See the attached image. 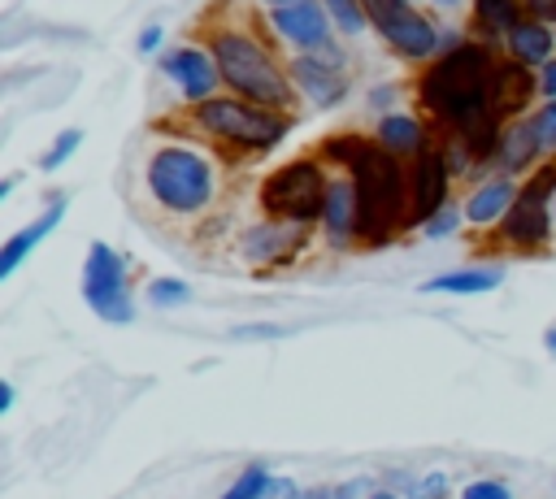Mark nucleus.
Instances as JSON below:
<instances>
[{"mask_svg":"<svg viewBox=\"0 0 556 499\" xmlns=\"http://www.w3.org/2000/svg\"><path fill=\"white\" fill-rule=\"evenodd\" d=\"M491 87H495V56L482 43H460V48L434 56L426 65V74L417 78L421 108L434 113L439 121H447L456 130V143H465V152L473 161L495 156L500 135H504Z\"/></svg>","mask_w":556,"mask_h":499,"instance_id":"1","label":"nucleus"},{"mask_svg":"<svg viewBox=\"0 0 556 499\" xmlns=\"http://www.w3.org/2000/svg\"><path fill=\"white\" fill-rule=\"evenodd\" d=\"M339 169L352 174L356 200H361V243L378 247L387 243L400 226H408V169L400 165L395 152H387L378 139L361 135H330L321 148Z\"/></svg>","mask_w":556,"mask_h":499,"instance_id":"2","label":"nucleus"},{"mask_svg":"<svg viewBox=\"0 0 556 499\" xmlns=\"http://www.w3.org/2000/svg\"><path fill=\"white\" fill-rule=\"evenodd\" d=\"M208 52H213V61L222 69V82L235 95H243L252 104H265V108H278V113H287L295 104L291 69H282L274 61V52L261 39H252L248 30H230V26L213 30Z\"/></svg>","mask_w":556,"mask_h":499,"instance_id":"3","label":"nucleus"},{"mask_svg":"<svg viewBox=\"0 0 556 499\" xmlns=\"http://www.w3.org/2000/svg\"><path fill=\"white\" fill-rule=\"evenodd\" d=\"M143 182H148V195L165 213H178V217H191V213L208 208L213 195H217V169H213V161L204 152L187 148V143L156 148L148 156Z\"/></svg>","mask_w":556,"mask_h":499,"instance_id":"4","label":"nucleus"},{"mask_svg":"<svg viewBox=\"0 0 556 499\" xmlns=\"http://www.w3.org/2000/svg\"><path fill=\"white\" fill-rule=\"evenodd\" d=\"M191 117L204 135H213L217 143H230L239 152H269L287 139L291 117L265 104H252L243 95H208L200 104H191Z\"/></svg>","mask_w":556,"mask_h":499,"instance_id":"5","label":"nucleus"},{"mask_svg":"<svg viewBox=\"0 0 556 499\" xmlns=\"http://www.w3.org/2000/svg\"><path fill=\"white\" fill-rule=\"evenodd\" d=\"M326 187H330V178H326L321 161L300 156V161L278 165L261 182V208H265V217H278V221H291V226H308V221H321Z\"/></svg>","mask_w":556,"mask_h":499,"instance_id":"6","label":"nucleus"},{"mask_svg":"<svg viewBox=\"0 0 556 499\" xmlns=\"http://www.w3.org/2000/svg\"><path fill=\"white\" fill-rule=\"evenodd\" d=\"M83 299L109 325H130L135 321V295H130L126 256L104 239H96L87 247V256H83Z\"/></svg>","mask_w":556,"mask_h":499,"instance_id":"7","label":"nucleus"},{"mask_svg":"<svg viewBox=\"0 0 556 499\" xmlns=\"http://www.w3.org/2000/svg\"><path fill=\"white\" fill-rule=\"evenodd\" d=\"M552 200H556V161L543 165V169H534V174L521 182V191H517L508 217L500 221V239H504L508 247H517V252L543 247V243L552 239V226H556Z\"/></svg>","mask_w":556,"mask_h":499,"instance_id":"8","label":"nucleus"},{"mask_svg":"<svg viewBox=\"0 0 556 499\" xmlns=\"http://www.w3.org/2000/svg\"><path fill=\"white\" fill-rule=\"evenodd\" d=\"M369 22L378 26V35L404 56V61H430L439 52V30L430 17L417 13L413 0H365Z\"/></svg>","mask_w":556,"mask_h":499,"instance_id":"9","label":"nucleus"},{"mask_svg":"<svg viewBox=\"0 0 556 499\" xmlns=\"http://www.w3.org/2000/svg\"><path fill=\"white\" fill-rule=\"evenodd\" d=\"M452 161L447 152H417V161L408 165V226H426L443 204H447V187H452Z\"/></svg>","mask_w":556,"mask_h":499,"instance_id":"10","label":"nucleus"},{"mask_svg":"<svg viewBox=\"0 0 556 499\" xmlns=\"http://www.w3.org/2000/svg\"><path fill=\"white\" fill-rule=\"evenodd\" d=\"M269 26H274L278 39H287V43H295V48H304V52H326V48H334V43H330L334 22H330V13H326L321 0H291V4H282V9H269Z\"/></svg>","mask_w":556,"mask_h":499,"instance_id":"11","label":"nucleus"},{"mask_svg":"<svg viewBox=\"0 0 556 499\" xmlns=\"http://www.w3.org/2000/svg\"><path fill=\"white\" fill-rule=\"evenodd\" d=\"M161 69H165V78H169V82L182 91V100H187V104L208 100V95H213V87L222 82V69H217L213 52L191 48V43L169 48V52L161 56Z\"/></svg>","mask_w":556,"mask_h":499,"instance_id":"12","label":"nucleus"},{"mask_svg":"<svg viewBox=\"0 0 556 499\" xmlns=\"http://www.w3.org/2000/svg\"><path fill=\"white\" fill-rule=\"evenodd\" d=\"M291 82H295L308 100H317V104H334V100L343 95V87H348V82H343V69H339L334 48L295 56V61H291Z\"/></svg>","mask_w":556,"mask_h":499,"instance_id":"13","label":"nucleus"},{"mask_svg":"<svg viewBox=\"0 0 556 499\" xmlns=\"http://www.w3.org/2000/svg\"><path fill=\"white\" fill-rule=\"evenodd\" d=\"M321 226H326L330 247H343V243H352V239L361 234V200H356L352 174L330 178V187H326V208H321Z\"/></svg>","mask_w":556,"mask_h":499,"instance_id":"14","label":"nucleus"},{"mask_svg":"<svg viewBox=\"0 0 556 499\" xmlns=\"http://www.w3.org/2000/svg\"><path fill=\"white\" fill-rule=\"evenodd\" d=\"M61 217H65V195H52L48 200V208L35 217V221H26L13 239H4V247H0V278H9V273H17V265L61 226Z\"/></svg>","mask_w":556,"mask_h":499,"instance_id":"15","label":"nucleus"},{"mask_svg":"<svg viewBox=\"0 0 556 499\" xmlns=\"http://www.w3.org/2000/svg\"><path fill=\"white\" fill-rule=\"evenodd\" d=\"M304 226H291V221H278V217H269V221H261V226H252L248 234H243V256L252 260V265H282L295 247H300V234Z\"/></svg>","mask_w":556,"mask_h":499,"instance_id":"16","label":"nucleus"},{"mask_svg":"<svg viewBox=\"0 0 556 499\" xmlns=\"http://www.w3.org/2000/svg\"><path fill=\"white\" fill-rule=\"evenodd\" d=\"M534 87H539V82H534L530 65H521L517 56H513V61H495V87H491V100H495L500 121L513 117V113H521V108L530 104Z\"/></svg>","mask_w":556,"mask_h":499,"instance_id":"17","label":"nucleus"},{"mask_svg":"<svg viewBox=\"0 0 556 499\" xmlns=\"http://www.w3.org/2000/svg\"><path fill=\"white\" fill-rule=\"evenodd\" d=\"M504 282L500 265H469V269H443L434 278L421 282L426 295H486Z\"/></svg>","mask_w":556,"mask_h":499,"instance_id":"18","label":"nucleus"},{"mask_svg":"<svg viewBox=\"0 0 556 499\" xmlns=\"http://www.w3.org/2000/svg\"><path fill=\"white\" fill-rule=\"evenodd\" d=\"M513 200H517V187L508 182V178H491V182H482L469 200H465V221L469 226H500L504 217H508V208H513Z\"/></svg>","mask_w":556,"mask_h":499,"instance_id":"19","label":"nucleus"},{"mask_svg":"<svg viewBox=\"0 0 556 499\" xmlns=\"http://www.w3.org/2000/svg\"><path fill=\"white\" fill-rule=\"evenodd\" d=\"M508 52H513L521 65H547L552 52H556V35L547 30V22L521 17V22L508 30Z\"/></svg>","mask_w":556,"mask_h":499,"instance_id":"20","label":"nucleus"},{"mask_svg":"<svg viewBox=\"0 0 556 499\" xmlns=\"http://www.w3.org/2000/svg\"><path fill=\"white\" fill-rule=\"evenodd\" d=\"M543 148H539V135H534V126L530 121H513V126H504V135H500V148H495V165L504 169V174H521L534 156H539Z\"/></svg>","mask_w":556,"mask_h":499,"instance_id":"21","label":"nucleus"},{"mask_svg":"<svg viewBox=\"0 0 556 499\" xmlns=\"http://www.w3.org/2000/svg\"><path fill=\"white\" fill-rule=\"evenodd\" d=\"M378 143L395 156H417V152H426V126L408 113H387L378 121Z\"/></svg>","mask_w":556,"mask_h":499,"instance_id":"22","label":"nucleus"},{"mask_svg":"<svg viewBox=\"0 0 556 499\" xmlns=\"http://www.w3.org/2000/svg\"><path fill=\"white\" fill-rule=\"evenodd\" d=\"M473 13L486 35H508L521 22V0H473Z\"/></svg>","mask_w":556,"mask_h":499,"instance_id":"23","label":"nucleus"},{"mask_svg":"<svg viewBox=\"0 0 556 499\" xmlns=\"http://www.w3.org/2000/svg\"><path fill=\"white\" fill-rule=\"evenodd\" d=\"M269 486H274V473L265 464H248L217 499H269Z\"/></svg>","mask_w":556,"mask_h":499,"instance_id":"24","label":"nucleus"},{"mask_svg":"<svg viewBox=\"0 0 556 499\" xmlns=\"http://www.w3.org/2000/svg\"><path fill=\"white\" fill-rule=\"evenodd\" d=\"M321 4H326V13H330L334 30H343V35H361V30L369 26L365 0H321Z\"/></svg>","mask_w":556,"mask_h":499,"instance_id":"25","label":"nucleus"},{"mask_svg":"<svg viewBox=\"0 0 556 499\" xmlns=\"http://www.w3.org/2000/svg\"><path fill=\"white\" fill-rule=\"evenodd\" d=\"M143 299H148L152 308H182V304L191 299V286H187L182 278H152L148 291H143Z\"/></svg>","mask_w":556,"mask_h":499,"instance_id":"26","label":"nucleus"},{"mask_svg":"<svg viewBox=\"0 0 556 499\" xmlns=\"http://www.w3.org/2000/svg\"><path fill=\"white\" fill-rule=\"evenodd\" d=\"M83 148V130H61L52 143H48V152L39 156V169H48V174H56L74 152Z\"/></svg>","mask_w":556,"mask_h":499,"instance_id":"27","label":"nucleus"},{"mask_svg":"<svg viewBox=\"0 0 556 499\" xmlns=\"http://www.w3.org/2000/svg\"><path fill=\"white\" fill-rule=\"evenodd\" d=\"M460 221H465V208L443 204V208L421 226V234H426V239H447V234H456V230H460Z\"/></svg>","mask_w":556,"mask_h":499,"instance_id":"28","label":"nucleus"},{"mask_svg":"<svg viewBox=\"0 0 556 499\" xmlns=\"http://www.w3.org/2000/svg\"><path fill=\"white\" fill-rule=\"evenodd\" d=\"M456 499H513V486L504 477H473L460 486Z\"/></svg>","mask_w":556,"mask_h":499,"instance_id":"29","label":"nucleus"},{"mask_svg":"<svg viewBox=\"0 0 556 499\" xmlns=\"http://www.w3.org/2000/svg\"><path fill=\"white\" fill-rule=\"evenodd\" d=\"M365 495V477L356 482H330V486H308L300 490V499H361Z\"/></svg>","mask_w":556,"mask_h":499,"instance_id":"30","label":"nucleus"},{"mask_svg":"<svg viewBox=\"0 0 556 499\" xmlns=\"http://www.w3.org/2000/svg\"><path fill=\"white\" fill-rule=\"evenodd\" d=\"M530 126H534V135H539V148H543V152H556V100H547V104L530 117Z\"/></svg>","mask_w":556,"mask_h":499,"instance_id":"31","label":"nucleus"},{"mask_svg":"<svg viewBox=\"0 0 556 499\" xmlns=\"http://www.w3.org/2000/svg\"><path fill=\"white\" fill-rule=\"evenodd\" d=\"M443 495V473H430L421 486H413V499H439Z\"/></svg>","mask_w":556,"mask_h":499,"instance_id":"32","label":"nucleus"},{"mask_svg":"<svg viewBox=\"0 0 556 499\" xmlns=\"http://www.w3.org/2000/svg\"><path fill=\"white\" fill-rule=\"evenodd\" d=\"M269 499H300V486H295L291 477H274V486H269Z\"/></svg>","mask_w":556,"mask_h":499,"instance_id":"33","label":"nucleus"},{"mask_svg":"<svg viewBox=\"0 0 556 499\" xmlns=\"http://www.w3.org/2000/svg\"><path fill=\"white\" fill-rule=\"evenodd\" d=\"M235 334H239V338H278L282 330H278V325H239Z\"/></svg>","mask_w":556,"mask_h":499,"instance_id":"34","label":"nucleus"},{"mask_svg":"<svg viewBox=\"0 0 556 499\" xmlns=\"http://www.w3.org/2000/svg\"><path fill=\"white\" fill-rule=\"evenodd\" d=\"M526 9H530L539 22H556V0H526Z\"/></svg>","mask_w":556,"mask_h":499,"instance_id":"35","label":"nucleus"},{"mask_svg":"<svg viewBox=\"0 0 556 499\" xmlns=\"http://www.w3.org/2000/svg\"><path fill=\"white\" fill-rule=\"evenodd\" d=\"M539 91H543L547 100H556V61L543 65V74H539Z\"/></svg>","mask_w":556,"mask_h":499,"instance_id":"36","label":"nucleus"},{"mask_svg":"<svg viewBox=\"0 0 556 499\" xmlns=\"http://www.w3.org/2000/svg\"><path fill=\"white\" fill-rule=\"evenodd\" d=\"M161 39H165V30H161V26H148V30L139 35V52H156Z\"/></svg>","mask_w":556,"mask_h":499,"instance_id":"37","label":"nucleus"},{"mask_svg":"<svg viewBox=\"0 0 556 499\" xmlns=\"http://www.w3.org/2000/svg\"><path fill=\"white\" fill-rule=\"evenodd\" d=\"M13 399H17V395H13V382H4V386H0V412H9Z\"/></svg>","mask_w":556,"mask_h":499,"instance_id":"38","label":"nucleus"},{"mask_svg":"<svg viewBox=\"0 0 556 499\" xmlns=\"http://www.w3.org/2000/svg\"><path fill=\"white\" fill-rule=\"evenodd\" d=\"M365 499H400V495H395V490H387V486H382V490H369V495H365Z\"/></svg>","mask_w":556,"mask_h":499,"instance_id":"39","label":"nucleus"},{"mask_svg":"<svg viewBox=\"0 0 556 499\" xmlns=\"http://www.w3.org/2000/svg\"><path fill=\"white\" fill-rule=\"evenodd\" d=\"M543 343H547V347L556 351V325H547V330H543Z\"/></svg>","mask_w":556,"mask_h":499,"instance_id":"40","label":"nucleus"},{"mask_svg":"<svg viewBox=\"0 0 556 499\" xmlns=\"http://www.w3.org/2000/svg\"><path fill=\"white\" fill-rule=\"evenodd\" d=\"M265 9H282V4H291V0H261Z\"/></svg>","mask_w":556,"mask_h":499,"instance_id":"41","label":"nucleus"},{"mask_svg":"<svg viewBox=\"0 0 556 499\" xmlns=\"http://www.w3.org/2000/svg\"><path fill=\"white\" fill-rule=\"evenodd\" d=\"M439 4H456V0H439Z\"/></svg>","mask_w":556,"mask_h":499,"instance_id":"42","label":"nucleus"},{"mask_svg":"<svg viewBox=\"0 0 556 499\" xmlns=\"http://www.w3.org/2000/svg\"><path fill=\"white\" fill-rule=\"evenodd\" d=\"M552 217H556V200H552Z\"/></svg>","mask_w":556,"mask_h":499,"instance_id":"43","label":"nucleus"}]
</instances>
